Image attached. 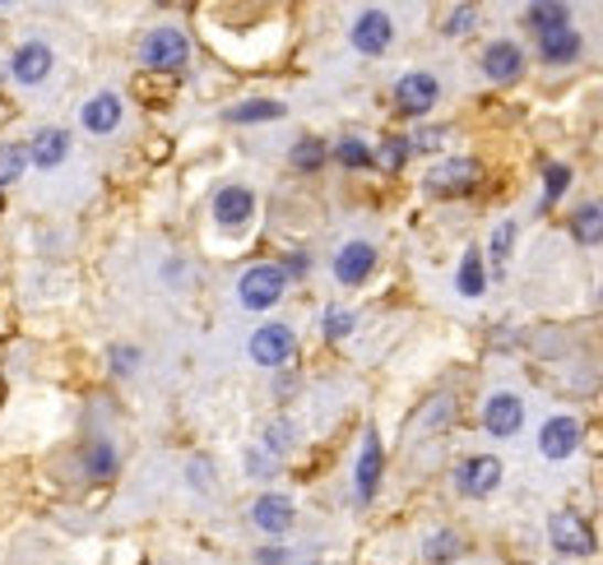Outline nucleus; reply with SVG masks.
I'll list each match as a JSON object with an SVG mask.
<instances>
[{
	"label": "nucleus",
	"instance_id": "nucleus-27",
	"mask_svg": "<svg viewBox=\"0 0 603 565\" xmlns=\"http://www.w3.org/2000/svg\"><path fill=\"white\" fill-rule=\"evenodd\" d=\"M422 556H428L432 565L455 561V556H460V537H455V533H432V537H428V547H422Z\"/></svg>",
	"mask_w": 603,
	"mask_h": 565
},
{
	"label": "nucleus",
	"instance_id": "nucleus-30",
	"mask_svg": "<svg viewBox=\"0 0 603 565\" xmlns=\"http://www.w3.org/2000/svg\"><path fill=\"white\" fill-rule=\"evenodd\" d=\"M478 24V10L474 6H460V10H451V19H445V33L451 37H460V33H469Z\"/></svg>",
	"mask_w": 603,
	"mask_h": 565
},
{
	"label": "nucleus",
	"instance_id": "nucleus-23",
	"mask_svg": "<svg viewBox=\"0 0 603 565\" xmlns=\"http://www.w3.org/2000/svg\"><path fill=\"white\" fill-rule=\"evenodd\" d=\"M283 117V102H270V98H251V102H237L228 111V121L237 126H251V121H279Z\"/></svg>",
	"mask_w": 603,
	"mask_h": 565
},
{
	"label": "nucleus",
	"instance_id": "nucleus-35",
	"mask_svg": "<svg viewBox=\"0 0 603 565\" xmlns=\"http://www.w3.org/2000/svg\"><path fill=\"white\" fill-rule=\"evenodd\" d=\"M136 348H111V367H117V376H126V371H136Z\"/></svg>",
	"mask_w": 603,
	"mask_h": 565
},
{
	"label": "nucleus",
	"instance_id": "nucleus-26",
	"mask_svg": "<svg viewBox=\"0 0 603 565\" xmlns=\"http://www.w3.org/2000/svg\"><path fill=\"white\" fill-rule=\"evenodd\" d=\"M334 157H340L344 167H353V172H357V167H372V163H376V153H372L363 140H353V134H348V140H340V144H334Z\"/></svg>",
	"mask_w": 603,
	"mask_h": 565
},
{
	"label": "nucleus",
	"instance_id": "nucleus-1",
	"mask_svg": "<svg viewBox=\"0 0 603 565\" xmlns=\"http://www.w3.org/2000/svg\"><path fill=\"white\" fill-rule=\"evenodd\" d=\"M140 61L149 65V70H182V65L191 61V42H186L182 29L163 24V29L144 33V42H140Z\"/></svg>",
	"mask_w": 603,
	"mask_h": 565
},
{
	"label": "nucleus",
	"instance_id": "nucleus-6",
	"mask_svg": "<svg viewBox=\"0 0 603 565\" xmlns=\"http://www.w3.org/2000/svg\"><path fill=\"white\" fill-rule=\"evenodd\" d=\"M455 487L464 496H474V501H483V496H493L502 487V459L497 455H474V459H464L455 468Z\"/></svg>",
	"mask_w": 603,
	"mask_h": 565
},
{
	"label": "nucleus",
	"instance_id": "nucleus-15",
	"mask_svg": "<svg viewBox=\"0 0 603 565\" xmlns=\"http://www.w3.org/2000/svg\"><path fill=\"white\" fill-rule=\"evenodd\" d=\"M65 153H71V134H65L61 126H47V130H37L33 134V144H29V163L42 167V172H56L65 163Z\"/></svg>",
	"mask_w": 603,
	"mask_h": 565
},
{
	"label": "nucleus",
	"instance_id": "nucleus-33",
	"mask_svg": "<svg viewBox=\"0 0 603 565\" xmlns=\"http://www.w3.org/2000/svg\"><path fill=\"white\" fill-rule=\"evenodd\" d=\"M353 325H357L353 311H330V315H325V338H348Z\"/></svg>",
	"mask_w": 603,
	"mask_h": 565
},
{
	"label": "nucleus",
	"instance_id": "nucleus-18",
	"mask_svg": "<svg viewBox=\"0 0 603 565\" xmlns=\"http://www.w3.org/2000/svg\"><path fill=\"white\" fill-rule=\"evenodd\" d=\"M79 121H84L88 134H111V130L121 126V98L117 94H94V98L84 102Z\"/></svg>",
	"mask_w": 603,
	"mask_h": 565
},
{
	"label": "nucleus",
	"instance_id": "nucleus-4",
	"mask_svg": "<svg viewBox=\"0 0 603 565\" xmlns=\"http://www.w3.org/2000/svg\"><path fill=\"white\" fill-rule=\"evenodd\" d=\"M437 98H441V84L428 70H413V75H405L395 84V107L405 111V117H428V111L437 107Z\"/></svg>",
	"mask_w": 603,
	"mask_h": 565
},
{
	"label": "nucleus",
	"instance_id": "nucleus-13",
	"mask_svg": "<svg viewBox=\"0 0 603 565\" xmlns=\"http://www.w3.org/2000/svg\"><path fill=\"white\" fill-rule=\"evenodd\" d=\"M293 501L288 496H279V491H270V496H260V501L251 506V519H256V529L260 533H270V537H283L288 529H293Z\"/></svg>",
	"mask_w": 603,
	"mask_h": 565
},
{
	"label": "nucleus",
	"instance_id": "nucleus-29",
	"mask_svg": "<svg viewBox=\"0 0 603 565\" xmlns=\"http://www.w3.org/2000/svg\"><path fill=\"white\" fill-rule=\"evenodd\" d=\"M567 186H571V167L567 163H552L543 172V199H548V205H557V199L567 195Z\"/></svg>",
	"mask_w": 603,
	"mask_h": 565
},
{
	"label": "nucleus",
	"instance_id": "nucleus-3",
	"mask_svg": "<svg viewBox=\"0 0 603 565\" xmlns=\"http://www.w3.org/2000/svg\"><path fill=\"white\" fill-rule=\"evenodd\" d=\"M548 537H552V547L562 556H590L594 552V529L575 510H557L548 519Z\"/></svg>",
	"mask_w": 603,
	"mask_h": 565
},
{
	"label": "nucleus",
	"instance_id": "nucleus-14",
	"mask_svg": "<svg viewBox=\"0 0 603 565\" xmlns=\"http://www.w3.org/2000/svg\"><path fill=\"white\" fill-rule=\"evenodd\" d=\"M580 445V422L575 417H548L543 432H539V449L557 464V459H571Z\"/></svg>",
	"mask_w": 603,
	"mask_h": 565
},
{
	"label": "nucleus",
	"instance_id": "nucleus-34",
	"mask_svg": "<svg viewBox=\"0 0 603 565\" xmlns=\"http://www.w3.org/2000/svg\"><path fill=\"white\" fill-rule=\"evenodd\" d=\"M265 441H270V449H279V455H283V449L293 445V432H288V422H274L270 432H265Z\"/></svg>",
	"mask_w": 603,
	"mask_h": 565
},
{
	"label": "nucleus",
	"instance_id": "nucleus-37",
	"mask_svg": "<svg viewBox=\"0 0 603 565\" xmlns=\"http://www.w3.org/2000/svg\"><path fill=\"white\" fill-rule=\"evenodd\" d=\"M437 144H441V134H437V130H422V134H413L409 149H437Z\"/></svg>",
	"mask_w": 603,
	"mask_h": 565
},
{
	"label": "nucleus",
	"instance_id": "nucleus-21",
	"mask_svg": "<svg viewBox=\"0 0 603 565\" xmlns=\"http://www.w3.org/2000/svg\"><path fill=\"white\" fill-rule=\"evenodd\" d=\"M571 237L585 246H603V205H580L571 214Z\"/></svg>",
	"mask_w": 603,
	"mask_h": 565
},
{
	"label": "nucleus",
	"instance_id": "nucleus-11",
	"mask_svg": "<svg viewBox=\"0 0 603 565\" xmlns=\"http://www.w3.org/2000/svg\"><path fill=\"white\" fill-rule=\"evenodd\" d=\"M483 426H487L493 436H516L520 426H525V403H520L516 394H506V390L493 394V399L483 403Z\"/></svg>",
	"mask_w": 603,
	"mask_h": 565
},
{
	"label": "nucleus",
	"instance_id": "nucleus-24",
	"mask_svg": "<svg viewBox=\"0 0 603 565\" xmlns=\"http://www.w3.org/2000/svg\"><path fill=\"white\" fill-rule=\"evenodd\" d=\"M455 287L464 292V297H483V287H487V269H483V256H478V251H469V256H464L460 274H455Z\"/></svg>",
	"mask_w": 603,
	"mask_h": 565
},
{
	"label": "nucleus",
	"instance_id": "nucleus-36",
	"mask_svg": "<svg viewBox=\"0 0 603 565\" xmlns=\"http://www.w3.org/2000/svg\"><path fill=\"white\" fill-rule=\"evenodd\" d=\"M247 468L256 472V478H270V472H274V464H270V455H256V449H251V455H247Z\"/></svg>",
	"mask_w": 603,
	"mask_h": 565
},
{
	"label": "nucleus",
	"instance_id": "nucleus-25",
	"mask_svg": "<svg viewBox=\"0 0 603 565\" xmlns=\"http://www.w3.org/2000/svg\"><path fill=\"white\" fill-rule=\"evenodd\" d=\"M24 167H29V149H19V144H6V140H0V191L14 186V181L24 176Z\"/></svg>",
	"mask_w": 603,
	"mask_h": 565
},
{
	"label": "nucleus",
	"instance_id": "nucleus-22",
	"mask_svg": "<svg viewBox=\"0 0 603 565\" xmlns=\"http://www.w3.org/2000/svg\"><path fill=\"white\" fill-rule=\"evenodd\" d=\"M567 19H571L567 6H529V10H525V24L539 33V37H543V33H557V29H571Z\"/></svg>",
	"mask_w": 603,
	"mask_h": 565
},
{
	"label": "nucleus",
	"instance_id": "nucleus-8",
	"mask_svg": "<svg viewBox=\"0 0 603 565\" xmlns=\"http://www.w3.org/2000/svg\"><path fill=\"white\" fill-rule=\"evenodd\" d=\"M372 269H376V246L372 241H344L340 256H334V279H340L344 287L367 283Z\"/></svg>",
	"mask_w": 603,
	"mask_h": 565
},
{
	"label": "nucleus",
	"instance_id": "nucleus-9",
	"mask_svg": "<svg viewBox=\"0 0 603 565\" xmlns=\"http://www.w3.org/2000/svg\"><path fill=\"white\" fill-rule=\"evenodd\" d=\"M251 214H256V195L247 186H223L214 195V222H218V228L237 232V228H247V222H251Z\"/></svg>",
	"mask_w": 603,
	"mask_h": 565
},
{
	"label": "nucleus",
	"instance_id": "nucleus-10",
	"mask_svg": "<svg viewBox=\"0 0 603 565\" xmlns=\"http://www.w3.org/2000/svg\"><path fill=\"white\" fill-rule=\"evenodd\" d=\"M52 65H56V52L47 47V42H24V47L10 56V75L19 84H42L52 75Z\"/></svg>",
	"mask_w": 603,
	"mask_h": 565
},
{
	"label": "nucleus",
	"instance_id": "nucleus-17",
	"mask_svg": "<svg viewBox=\"0 0 603 565\" xmlns=\"http://www.w3.org/2000/svg\"><path fill=\"white\" fill-rule=\"evenodd\" d=\"M381 468H386L381 436L367 432V436H363V455H357V496H363V501H372L376 487H381Z\"/></svg>",
	"mask_w": 603,
	"mask_h": 565
},
{
	"label": "nucleus",
	"instance_id": "nucleus-20",
	"mask_svg": "<svg viewBox=\"0 0 603 565\" xmlns=\"http://www.w3.org/2000/svg\"><path fill=\"white\" fill-rule=\"evenodd\" d=\"M117 445H111V441H88V449H84V472H88V478H98V482H107L111 478V472H117Z\"/></svg>",
	"mask_w": 603,
	"mask_h": 565
},
{
	"label": "nucleus",
	"instance_id": "nucleus-7",
	"mask_svg": "<svg viewBox=\"0 0 603 565\" xmlns=\"http://www.w3.org/2000/svg\"><path fill=\"white\" fill-rule=\"evenodd\" d=\"M353 47L363 52V56H381L390 42H395V19L386 14V10H363L353 19Z\"/></svg>",
	"mask_w": 603,
	"mask_h": 565
},
{
	"label": "nucleus",
	"instance_id": "nucleus-32",
	"mask_svg": "<svg viewBox=\"0 0 603 565\" xmlns=\"http://www.w3.org/2000/svg\"><path fill=\"white\" fill-rule=\"evenodd\" d=\"M376 157H381V167H390V172H395V167H405V157H409V140H386Z\"/></svg>",
	"mask_w": 603,
	"mask_h": 565
},
{
	"label": "nucleus",
	"instance_id": "nucleus-5",
	"mask_svg": "<svg viewBox=\"0 0 603 565\" xmlns=\"http://www.w3.org/2000/svg\"><path fill=\"white\" fill-rule=\"evenodd\" d=\"M293 352H298V334L288 329V325H260L256 334H251V357L260 361V367H288L293 361Z\"/></svg>",
	"mask_w": 603,
	"mask_h": 565
},
{
	"label": "nucleus",
	"instance_id": "nucleus-19",
	"mask_svg": "<svg viewBox=\"0 0 603 565\" xmlns=\"http://www.w3.org/2000/svg\"><path fill=\"white\" fill-rule=\"evenodd\" d=\"M580 52H585V42H580L575 29H557V33H543V37H539V56H543L548 65H571Z\"/></svg>",
	"mask_w": 603,
	"mask_h": 565
},
{
	"label": "nucleus",
	"instance_id": "nucleus-12",
	"mask_svg": "<svg viewBox=\"0 0 603 565\" xmlns=\"http://www.w3.org/2000/svg\"><path fill=\"white\" fill-rule=\"evenodd\" d=\"M474 181H478V163H474V157H451V163L432 167L428 191L432 195H464Z\"/></svg>",
	"mask_w": 603,
	"mask_h": 565
},
{
	"label": "nucleus",
	"instance_id": "nucleus-16",
	"mask_svg": "<svg viewBox=\"0 0 603 565\" xmlns=\"http://www.w3.org/2000/svg\"><path fill=\"white\" fill-rule=\"evenodd\" d=\"M520 70H525V52L516 47V42H493V47L483 52V75L493 84L520 79Z\"/></svg>",
	"mask_w": 603,
	"mask_h": 565
},
{
	"label": "nucleus",
	"instance_id": "nucleus-28",
	"mask_svg": "<svg viewBox=\"0 0 603 565\" xmlns=\"http://www.w3.org/2000/svg\"><path fill=\"white\" fill-rule=\"evenodd\" d=\"M325 163V144L321 140H298L293 144V167L298 172H316Z\"/></svg>",
	"mask_w": 603,
	"mask_h": 565
},
{
	"label": "nucleus",
	"instance_id": "nucleus-31",
	"mask_svg": "<svg viewBox=\"0 0 603 565\" xmlns=\"http://www.w3.org/2000/svg\"><path fill=\"white\" fill-rule=\"evenodd\" d=\"M510 241H516V222H502V228L493 232V264L502 269L506 256H510Z\"/></svg>",
	"mask_w": 603,
	"mask_h": 565
},
{
	"label": "nucleus",
	"instance_id": "nucleus-2",
	"mask_svg": "<svg viewBox=\"0 0 603 565\" xmlns=\"http://www.w3.org/2000/svg\"><path fill=\"white\" fill-rule=\"evenodd\" d=\"M283 287H288L283 264H256V269L241 274L237 297H241V306H247V311H270V306H279Z\"/></svg>",
	"mask_w": 603,
	"mask_h": 565
}]
</instances>
